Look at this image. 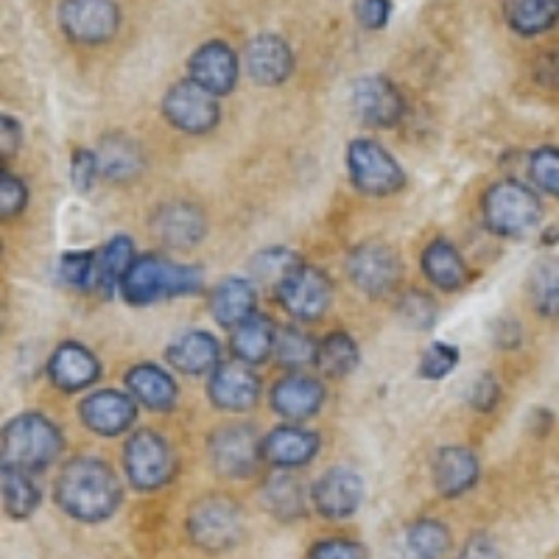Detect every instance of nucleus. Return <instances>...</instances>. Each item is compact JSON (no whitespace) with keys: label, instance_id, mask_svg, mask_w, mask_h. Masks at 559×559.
Instances as JSON below:
<instances>
[{"label":"nucleus","instance_id":"ea45409f","mask_svg":"<svg viewBox=\"0 0 559 559\" xmlns=\"http://www.w3.org/2000/svg\"><path fill=\"white\" fill-rule=\"evenodd\" d=\"M299 263L302 261H299L297 254L288 252V249H269V252L254 254L252 269L263 283H277L280 286V283H283V280L299 266Z\"/></svg>","mask_w":559,"mask_h":559},{"label":"nucleus","instance_id":"b1692460","mask_svg":"<svg viewBox=\"0 0 559 559\" xmlns=\"http://www.w3.org/2000/svg\"><path fill=\"white\" fill-rule=\"evenodd\" d=\"M166 358L174 369L185 376H204L218 364V342L204 331L182 333L166 349Z\"/></svg>","mask_w":559,"mask_h":559},{"label":"nucleus","instance_id":"dca6fc26","mask_svg":"<svg viewBox=\"0 0 559 559\" xmlns=\"http://www.w3.org/2000/svg\"><path fill=\"white\" fill-rule=\"evenodd\" d=\"M84 426L96 431L98 437H118L134 423L138 412L129 394L115 392V389H102V392L87 394L79 406Z\"/></svg>","mask_w":559,"mask_h":559},{"label":"nucleus","instance_id":"c756f323","mask_svg":"<svg viewBox=\"0 0 559 559\" xmlns=\"http://www.w3.org/2000/svg\"><path fill=\"white\" fill-rule=\"evenodd\" d=\"M503 12L512 32L521 37H537L557 26L559 0H503Z\"/></svg>","mask_w":559,"mask_h":559},{"label":"nucleus","instance_id":"c9c22d12","mask_svg":"<svg viewBox=\"0 0 559 559\" xmlns=\"http://www.w3.org/2000/svg\"><path fill=\"white\" fill-rule=\"evenodd\" d=\"M317 367L324 376L344 378L358 367V347L347 333H331L317 349Z\"/></svg>","mask_w":559,"mask_h":559},{"label":"nucleus","instance_id":"c85d7f7f","mask_svg":"<svg viewBox=\"0 0 559 559\" xmlns=\"http://www.w3.org/2000/svg\"><path fill=\"white\" fill-rule=\"evenodd\" d=\"M274 342H277V331H274L272 319L258 317V313H252L247 322L233 328V338H229L233 353H236L243 364L266 361L274 353Z\"/></svg>","mask_w":559,"mask_h":559},{"label":"nucleus","instance_id":"8fccbe9b","mask_svg":"<svg viewBox=\"0 0 559 559\" xmlns=\"http://www.w3.org/2000/svg\"><path fill=\"white\" fill-rule=\"evenodd\" d=\"M534 76L546 87H559V51L543 53L537 68H534Z\"/></svg>","mask_w":559,"mask_h":559},{"label":"nucleus","instance_id":"9b49d317","mask_svg":"<svg viewBox=\"0 0 559 559\" xmlns=\"http://www.w3.org/2000/svg\"><path fill=\"white\" fill-rule=\"evenodd\" d=\"M277 297L288 313L299 322L319 319L331 306V280L319 269L299 263L277 286Z\"/></svg>","mask_w":559,"mask_h":559},{"label":"nucleus","instance_id":"4c0bfd02","mask_svg":"<svg viewBox=\"0 0 559 559\" xmlns=\"http://www.w3.org/2000/svg\"><path fill=\"white\" fill-rule=\"evenodd\" d=\"M59 277L70 288H93L98 286V258L93 252H68L59 261Z\"/></svg>","mask_w":559,"mask_h":559},{"label":"nucleus","instance_id":"ddd939ff","mask_svg":"<svg viewBox=\"0 0 559 559\" xmlns=\"http://www.w3.org/2000/svg\"><path fill=\"white\" fill-rule=\"evenodd\" d=\"M311 498L319 515L331 518V521H344V518L356 515V509L361 507L364 481L356 471L333 467L317 478Z\"/></svg>","mask_w":559,"mask_h":559},{"label":"nucleus","instance_id":"1a4fd4ad","mask_svg":"<svg viewBox=\"0 0 559 559\" xmlns=\"http://www.w3.org/2000/svg\"><path fill=\"white\" fill-rule=\"evenodd\" d=\"M210 464L216 467L224 478H243L258 467V459L263 456V442H258V433L252 426H224L210 433L207 442Z\"/></svg>","mask_w":559,"mask_h":559},{"label":"nucleus","instance_id":"c03bdc74","mask_svg":"<svg viewBox=\"0 0 559 559\" xmlns=\"http://www.w3.org/2000/svg\"><path fill=\"white\" fill-rule=\"evenodd\" d=\"M70 177H73V188H76L79 193H87L90 188H93V182L102 177V171H98L96 154L79 148V152L73 154V168H70Z\"/></svg>","mask_w":559,"mask_h":559},{"label":"nucleus","instance_id":"2f4dec72","mask_svg":"<svg viewBox=\"0 0 559 559\" xmlns=\"http://www.w3.org/2000/svg\"><path fill=\"white\" fill-rule=\"evenodd\" d=\"M3 507L14 521H26L37 512L39 487L32 481V473L3 467Z\"/></svg>","mask_w":559,"mask_h":559},{"label":"nucleus","instance_id":"a19ab883","mask_svg":"<svg viewBox=\"0 0 559 559\" xmlns=\"http://www.w3.org/2000/svg\"><path fill=\"white\" fill-rule=\"evenodd\" d=\"M459 364V349L451 347L445 342H433L431 347H426L423 358H419V376L428 378V381H439V378L451 376Z\"/></svg>","mask_w":559,"mask_h":559},{"label":"nucleus","instance_id":"393cba45","mask_svg":"<svg viewBox=\"0 0 559 559\" xmlns=\"http://www.w3.org/2000/svg\"><path fill=\"white\" fill-rule=\"evenodd\" d=\"M96 157L98 171H102V177L109 179V182H132V179L140 177L143 168H146L138 143L123 138V134H109V138H104Z\"/></svg>","mask_w":559,"mask_h":559},{"label":"nucleus","instance_id":"2eb2a0df","mask_svg":"<svg viewBox=\"0 0 559 559\" xmlns=\"http://www.w3.org/2000/svg\"><path fill=\"white\" fill-rule=\"evenodd\" d=\"M188 73H191V82H197L213 96H227L238 82V57L229 45L213 39L193 53L188 62Z\"/></svg>","mask_w":559,"mask_h":559},{"label":"nucleus","instance_id":"49530a36","mask_svg":"<svg viewBox=\"0 0 559 559\" xmlns=\"http://www.w3.org/2000/svg\"><path fill=\"white\" fill-rule=\"evenodd\" d=\"M356 17L369 32H381L392 17V0H358Z\"/></svg>","mask_w":559,"mask_h":559},{"label":"nucleus","instance_id":"39448f33","mask_svg":"<svg viewBox=\"0 0 559 559\" xmlns=\"http://www.w3.org/2000/svg\"><path fill=\"white\" fill-rule=\"evenodd\" d=\"M188 534L204 551H227L243 534L241 507L227 496L202 498L188 515Z\"/></svg>","mask_w":559,"mask_h":559},{"label":"nucleus","instance_id":"20e7f679","mask_svg":"<svg viewBox=\"0 0 559 559\" xmlns=\"http://www.w3.org/2000/svg\"><path fill=\"white\" fill-rule=\"evenodd\" d=\"M481 213L484 224L496 236L521 238L537 227L543 216V204L526 185L515 182V179H503L484 193Z\"/></svg>","mask_w":559,"mask_h":559},{"label":"nucleus","instance_id":"473e14b6","mask_svg":"<svg viewBox=\"0 0 559 559\" xmlns=\"http://www.w3.org/2000/svg\"><path fill=\"white\" fill-rule=\"evenodd\" d=\"M263 501H266L269 512L277 515L280 521H294L306 512V492H302L297 478L286 476V473L269 478L266 487H263Z\"/></svg>","mask_w":559,"mask_h":559},{"label":"nucleus","instance_id":"a878e982","mask_svg":"<svg viewBox=\"0 0 559 559\" xmlns=\"http://www.w3.org/2000/svg\"><path fill=\"white\" fill-rule=\"evenodd\" d=\"M210 313L222 328H238L254 313V288L249 280L227 277L222 280L210 297Z\"/></svg>","mask_w":559,"mask_h":559},{"label":"nucleus","instance_id":"79ce46f5","mask_svg":"<svg viewBox=\"0 0 559 559\" xmlns=\"http://www.w3.org/2000/svg\"><path fill=\"white\" fill-rule=\"evenodd\" d=\"M401 317L403 322L412 324V328H419V331H428L437 319V306L431 302V297L426 294L412 292L401 299Z\"/></svg>","mask_w":559,"mask_h":559},{"label":"nucleus","instance_id":"a211bd4d","mask_svg":"<svg viewBox=\"0 0 559 559\" xmlns=\"http://www.w3.org/2000/svg\"><path fill=\"white\" fill-rule=\"evenodd\" d=\"M207 392L210 401L224 412H247L261 397V381L243 364H224L213 369Z\"/></svg>","mask_w":559,"mask_h":559},{"label":"nucleus","instance_id":"6ab92c4d","mask_svg":"<svg viewBox=\"0 0 559 559\" xmlns=\"http://www.w3.org/2000/svg\"><path fill=\"white\" fill-rule=\"evenodd\" d=\"M48 376H51L53 386L62 389V392H82L98 381L102 367L87 347L76 342H64L59 344L57 353L48 361Z\"/></svg>","mask_w":559,"mask_h":559},{"label":"nucleus","instance_id":"7c9ffc66","mask_svg":"<svg viewBox=\"0 0 559 559\" xmlns=\"http://www.w3.org/2000/svg\"><path fill=\"white\" fill-rule=\"evenodd\" d=\"M451 548V532L439 521H417L403 534V559H442Z\"/></svg>","mask_w":559,"mask_h":559},{"label":"nucleus","instance_id":"72a5a7b5","mask_svg":"<svg viewBox=\"0 0 559 559\" xmlns=\"http://www.w3.org/2000/svg\"><path fill=\"white\" fill-rule=\"evenodd\" d=\"M132 263H134L132 241H129L127 236L112 238V241L102 249V254H98V288H102L107 297L115 292V288H121L123 277H127V272L132 269Z\"/></svg>","mask_w":559,"mask_h":559},{"label":"nucleus","instance_id":"e433bc0d","mask_svg":"<svg viewBox=\"0 0 559 559\" xmlns=\"http://www.w3.org/2000/svg\"><path fill=\"white\" fill-rule=\"evenodd\" d=\"M317 349L319 344H313V338L299 331V328H283L277 333V342H274V353H277L280 364L286 369L317 364Z\"/></svg>","mask_w":559,"mask_h":559},{"label":"nucleus","instance_id":"f03ea898","mask_svg":"<svg viewBox=\"0 0 559 559\" xmlns=\"http://www.w3.org/2000/svg\"><path fill=\"white\" fill-rule=\"evenodd\" d=\"M199 288H202V272L197 266L163 261L157 254L134 258L121 283V294L129 306H154L159 299L197 294Z\"/></svg>","mask_w":559,"mask_h":559},{"label":"nucleus","instance_id":"37998d69","mask_svg":"<svg viewBox=\"0 0 559 559\" xmlns=\"http://www.w3.org/2000/svg\"><path fill=\"white\" fill-rule=\"evenodd\" d=\"M26 202H28L26 185L20 182L14 174L3 171V179H0V213H3V218L20 216V210L26 207Z\"/></svg>","mask_w":559,"mask_h":559},{"label":"nucleus","instance_id":"0eeeda50","mask_svg":"<svg viewBox=\"0 0 559 559\" xmlns=\"http://www.w3.org/2000/svg\"><path fill=\"white\" fill-rule=\"evenodd\" d=\"M123 467L134 489L152 492L166 487L174 476V453L154 431H140L129 437L123 451Z\"/></svg>","mask_w":559,"mask_h":559},{"label":"nucleus","instance_id":"de8ad7c7","mask_svg":"<svg viewBox=\"0 0 559 559\" xmlns=\"http://www.w3.org/2000/svg\"><path fill=\"white\" fill-rule=\"evenodd\" d=\"M498 397H501V389H498L496 378L492 376L476 378V383L471 386V403L478 412H489V408L498 403Z\"/></svg>","mask_w":559,"mask_h":559},{"label":"nucleus","instance_id":"bb28decb","mask_svg":"<svg viewBox=\"0 0 559 559\" xmlns=\"http://www.w3.org/2000/svg\"><path fill=\"white\" fill-rule=\"evenodd\" d=\"M127 386L134 401L143 403L152 412H168L177 403V383L154 364H138V367L129 369Z\"/></svg>","mask_w":559,"mask_h":559},{"label":"nucleus","instance_id":"f257e3e1","mask_svg":"<svg viewBox=\"0 0 559 559\" xmlns=\"http://www.w3.org/2000/svg\"><path fill=\"white\" fill-rule=\"evenodd\" d=\"M53 498L73 521L102 523L118 512L123 489L107 464L93 456H79L62 467Z\"/></svg>","mask_w":559,"mask_h":559},{"label":"nucleus","instance_id":"a18cd8bd","mask_svg":"<svg viewBox=\"0 0 559 559\" xmlns=\"http://www.w3.org/2000/svg\"><path fill=\"white\" fill-rule=\"evenodd\" d=\"M308 559H369L367 548L353 540H322L308 551Z\"/></svg>","mask_w":559,"mask_h":559},{"label":"nucleus","instance_id":"f3484780","mask_svg":"<svg viewBox=\"0 0 559 559\" xmlns=\"http://www.w3.org/2000/svg\"><path fill=\"white\" fill-rule=\"evenodd\" d=\"M243 62H247L249 76L258 84H283L294 70V53L286 45V39H280L277 34H258L247 43L243 51Z\"/></svg>","mask_w":559,"mask_h":559},{"label":"nucleus","instance_id":"9d476101","mask_svg":"<svg viewBox=\"0 0 559 559\" xmlns=\"http://www.w3.org/2000/svg\"><path fill=\"white\" fill-rule=\"evenodd\" d=\"M163 115L179 132L204 134L218 123V104L213 93L188 79L168 90L163 98Z\"/></svg>","mask_w":559,"mask_h":559},{"label":"nucleus","instance_id":"412c9836","mask_svg":"<svg viewBox=\"0 0 559 559\" xmlns=\"http://www.w3.org/2000/svg\"><path fill=\"white\" fill-rule=\"evenodd\" d=\"M324 389L322 383L306 376H288L274 383L272 406L280 417L308 419L322 408Z\"/></svg>","mask_w":559,"mask_h":559},{"label":"nucleus","instance_id":"aec40b11","mask_svg":"<svg viewBox=\"0 0 559 559\" xmlns=\"http://www.w3.org/2000/svg\"><path fill=\"white\" fill-rule=\"evenodd\" d=\"M204 216L202 210L188 202H171L159 207L152 218L154 236L171 249H191L202 241L204 236Z\"/></svg>","mask_w":559,"mask_h":559},{"label":"nucleus","instance_id":"4be33fe9","mask_svg":"<svg viewBox=\"0 0 559 559\" xmlns=\"http://www.w3.org/2000/svg\"><path fill=\"white\" fill-rule=\"evenodd\" d=\"M319 451V437L313 431L297 426L274 428L266 439H263V459L272 462L274 467H302L311 462Z\"/></svg>","mask_w":559,"mask_h":559},{"label":"nucleus","instance_id":"3c124183","mask_svg":"<svg viewBox=\"0 0 559 559\" xmlns=\"http://www.w3.org/2000/svg\"><path fill=\"white\" fill-rule=\"evenodd\" d=\"M17 143H20V134H17V121L12 118H3V157L17 152Z\"/></svg>","mask_w":559,"mask_h":559},{"label":"nucleus","instance_id":"58836bf2","mask_svg":"<svg viewBox=\"0 0 559 559\" xmlns=\"http://www.w3.org/2000/svg\"><path fill=\"white\" fill-rule=\"evenodd\" d=\"M528 177L532 182L546 191L548 197L559 199V148L540 146L528 157Z\"/></svg>","mask_w":559,"mask_h":559},{"label":"nucleus","instance_id":"5701e85b","mask_svg":"<svg viewBox=\"0 0 559 559\" xmlns=\"http://www.w3.org/2000/svg\"><path fill=\"white\" fill-rule=\"evenodd\" d=\"M478 481V459L467 448H442L433 459V487L445 498L464 496Z\"/></svg>","mask_w":559,"mask_h":559},{"label":"nucleus","instance_id":"423d86ee","mask_svg":"<svg viewBox=\"0 0 559 559\" xmlns=\"http://www.w3.org/2000/svg\"><path fill=\"white\" fill-rule=\"evenodd\" d=\"M347 174L358 191L367 197H389L406 182L397 159L372 140H353L347 146Z\"/></svg>","mask_w":559,"mask_h":559},{"label":"nucleus","instance_id":"09e8293b","mask_svg":"<svg viewBox=\"0 0 559 559\" xmlns=\"http://www.w3.org/2000/svg\"><path fill=\"white\" fill-rule=\"evenodd\" d=\"M459 559H501L496 540L487 537V534H473L471 540L464 543V548L459 551Z\"/></svg>","mask_w":559,"mask_h":559},{"label":"nucleus","instance_id":"6e6552de","mask_svg":"<svg viewBox=\"0 0 559 559\" xmlns=\"http://www.w3.org/2000/svg\"><path fill=\"white\" fill-rule=\"evenodd\" d=\"M59 23L73 43L102 45L118 34L121 9L115 0H62Z\"/></svg>","mask_w":559,"mask_h":559},{"label":"nucleus","instance_id":"f704fd0d","mask_svg":"<svg viewBox=\"0 0 559 559\" xmlns=\"http://www.w3.org/2000/svg\"><path fill=\"white\" fill-rule=\"evenodd\" d=\"M534 311L546 319H559V258H546L537 263L528 283Z\"/></svg>","mask_w":559,"mask_h":559},{"label":"nucleus","instance_id":"cd10ccee","mask_svg":"<svg viewBox=\"0 0 559 559\" xmlns=\"http://www.w3.org/2000/svg\"><path fill=\"white\" fill-rule=\"evenodd\" d=\"M423 272L442 292H456V288L464 286V280H467L462 254L445 238H437V241L428 243L426 252H423Z\"/></svg>","mask_w":559,"mask_h":559},{"label":"nucleus","instance_id":"f8f14e48","mask_svg":"<svg viewBox=\"0 0 559 559\" xmlns=\"http://www.w3.org/2000/svg\"><path fill=\"white\" fill-rule=\"evenodd\" d=\"M347 274L353 286L361 288L364 294L381 297V294L392 292L394 283L401 280V261L383 243H361L349 252Z\"/></svg>","mask_w":559,"mask_h":559},{"label":"nucleus","instance_id":"4468645a","mask_svg":"<svg viewBox=\"0 0 559 559\" xmlns=\"http://www.w3.org/2000/svg\"><path fill=\"white\" fill-rule=\"evenodd\" d=\"M353 109L369 127H394L403 118L401 90L383 76H361L353 84Z\"/></svg>","mask_w":559,"mask_h":559},{"label":"nucleus","instance_id":"7ed1b4c3","mask_svg":"<svg viewBox=\"0 0 559 559\" xmlns=\"http://www.w3.org/2000/svg\"><path fill=\"white\" fill-rule=\"evenodd\" d=\"M59 451H62L59 428L43 414H20L3 428V439H0L3 467L39 473L59 456Z\"/></svg>","mask_w":559,"mask_h":559}]
</instances>
